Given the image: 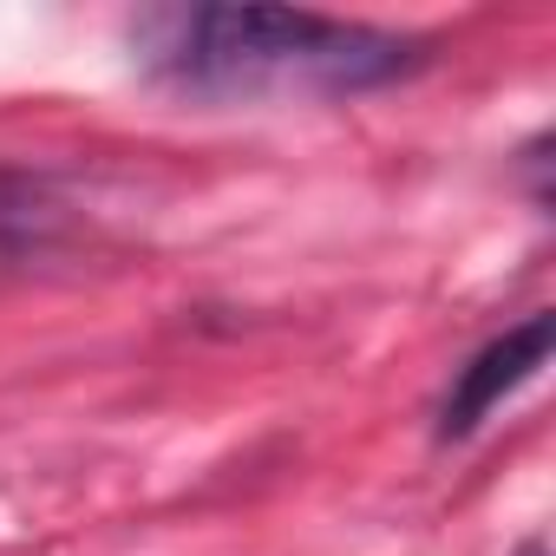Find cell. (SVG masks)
Segmentation results:
<instances>
[{"label":"cell","instance_id":"6da1fadb","mask_svg":"<svg viewBox=\"0 0 556 556\" xmlns=\"http://www.w3.org/2000/svg\"><path fill=\"white\" fill-rule=\"evenodd\" d=\"M131 40L144 73L184 99H354L419 66V40L302 8H157Z\"/></svg>","mask_w":556,"mask_h":556},{"label":"cell","instance_id":"7a4b0ae2","mask_svg":"<svg viewBox=\"0 0 556 556\" xmlns=\"http://www.w3.org/2000/svg\"><path fill=\"white\" fill-rule=\"evenodd\" d=\"M549 334H556V321H549V315H530V321L504 328L497 341H484V348L452 374V387H445V400H439V439L478 432L517 387H530L536 367L549 361Z\"/></svg>","mask_w":556,"mask_h":556}]
</instances>
